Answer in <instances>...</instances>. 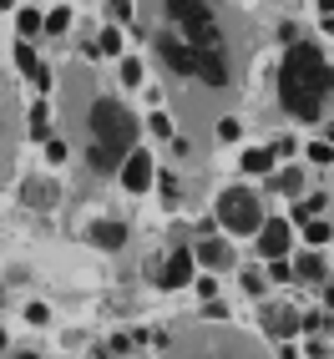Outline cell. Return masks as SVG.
I'll use <instances>...</instances> for the list:
<instances>
[{
    "mask_svg": "<svg viewBox=\"0 0 334 359\" xmlns=\"http://www.w3.org/2000/svg\"><path fill=\"white\" fill-rule=\"evenodd\" d=\"M31 137H36V142H51V127H46V102L31 107Z\"/></svg>",
    "mask_w": 334,
    "mask_h": 359,
    "instance_id": "18",
    "label": "cell"
},
{
    "mask_svg": "<svg viewBox=\"0 0 334 359\" xmlns=\"http://www.w3.org/2000/svg\"><path fill=\"white\" fill-rule=\"evenodd\" d=\"M319 11H324V15H334V0H319Z\"/></svg>",
    "mask_w": 334,
    "mask_h": 359,
    "instance_id": "33",
    "label": "cell"
},
{
    "mask_svg": "<svg viewBox=\"0 0 334 359\" xmlns=\"http://www.w3.org/2000/svg\"><path fill=\"white\" fill-rule=\"evenodd\" d=\"M6 6H15V0H0V11H6Z\"/></svg>",
    "mask_w": 334,
    "mask_h": 359,
    "instance_id": "35",
    "label": "cell"
},
{
    "mask_svg": "<svg viewBox=\"0 0 334 359\" xmlns=\"http://www.w3.org/2000/svg\"><path fill=\"white\" fill-rule=\"evenodd\" d=\"M61 111H66L71 142H81L91 172H97V177L122 172V162L137 152V132L142 127H137V116L97 81L91 66L76 61L61 76Z\"/></svg>",
    "mask_w": 334,
    "mask_h": 359,
    "instance_id": "2",
    "label": "cell"
},
{
    "mask_svg": "<svg viewBox=\"0 0 334 359\" xmlns=\"http://www.w3.org/2000/svg\"><path fill=\"white\" fill-rule=\"evenodd\" d=\"M107 6H112V15H116V20H127V26H137V15H132V0H107Z\"/></svg>",
    "mask_w": 334,
    "mask_h": 359,
    "instance_id": "25",
    "label": "cell"
},
{
    "mask_svg": "<svg viewBox=\"0 0 334 359\" xmlns=\"http://www.w3.org/2000/svg\"><path fill=\"white\" fill-rule=\"evenodd\" d=\"M15 26H20V36H36V31L46 26V15H36V11H20V15H15Z\"/></svg>",
    "mask_w": 334,
    "mask_h": 359,
    "instance_id": "20",
    "label": "cell"
},
{
    "mask_svg": "<svg viewBox=\"0 0 334 359\" xmlns=\"http://www.w3.org/2000/svg\"><path fill=\"white\" fill-rule=\"evenodd\" d=\"M258 253H264V258H283V253H289V223H283V218H264V228H258Z\"/></svg>",
    "mask_w": 334,
    "mask_h": 359,
    "instance_id": "8",
    "label": "cell"
},
{
    "mask_svg": "<svg viewBox=\"0 0 334 359\" xmlns=\"http://www.w3.org/2000/svg\"><path fill=\"white\" fill-rule=\"evenodd\" d=\"M15 66H20V71H26V76H31V81H36L41 91H46V86H51V71H46V66L36 61V51H31V46H26V41H15Z\"/></svg>",
    "mask_w": 334,
    "mask_h": 359,
    "instance_id": "12",
    "label": "cell"
},
{
    "mask_svg": "<svg viewBox=\"0 0 334 359\" xmlns=\"http://www.w3.org/2000/svg\"><path fill=\"white\" fill-rule=\"evenodd\" d=\"M11 167H15V102L0 76V177H11Z\"/></svg>",
    "mask_w": 334,
    "mask_h": 359,
    "instance_id": "6",
    "label": "cell"
},
{
    "mask_svg": "<svg viewBox=\"0 0 334 359\" xmlns=\"http://www.w3.org/2000/svg\"><path fill=\"white\" fill-rule=\"evenodd\" d=\"M193 253H187V248H178L173 258H167L162 263V269H152V278H157V289H182V283H193Z\"/></svg>",
    "mask_w": 334,
    "mask_h": 359,
    "instance_id": "7",
    "label": "cell"
},
{
    "mask_svg": "<svg viewBox=\"0 0 334 359\" xmlns=\"http://www.w3.org/2000/svg\"><path fill=\"white\" fill-rule=\"evenodd\" d=\"M329 157H334L329 142H314V147H309V162H329Z\"/></svg>",
    "mask_w": 334,
    "mask_h": 359,
    "instance_id": "29",
    "label": "cell"
},
{
    "mask_svg": "<svg viewBox=\"0 0 334 359\" xmlns=\"http://www.w3.org/2000/svg\"><path fill=\"white\" fill-rule=\"evenodd\" d=\"M274 187H279V193H289V198H294L299 187H304V172H299V167H283V172L274 177Z\"/></svg>",
    "mask_w": 334,
    "mask_h": 359,
    "instance_id": "17",
    "label": "cell"
},
{
    "mask_svg": "<svg viewBox=\"0 0 334 359\" xmlns=\"http://www.w3.org/2000/svg\"><path fill=\"white\" fill-rule=\"evenodd\" d=\"M218 223L228 233H258L264 228V203H258L253 187H228L218 198Z\"/></svg>",
    "mask_w": 334,
    "mask_h": 359,
    "instance_id": "5",
    "label": "cell"
},
{
    "mask_svg": "<svg viewBox=\"0 0 334 359\" xmlns=\"http://www.w3.org/2000/svg\"><path fill=\"white\" fill-rule=\"evenodd\" d=\"M26 319H31V324H46V319H51V309H46V304H31Z\"/></svg>",
    "mask_w": 334,
    "mask_h": 359,
    "instance_id": "30",
    "label": "cell"
},
{
    "mask_svg": "<svg viewBox=\"0 0 334 359\" xmlns=\"http://www.w3.org/2000/svg\"><path fill=\"white\" fill-rule=\"evenodd\" d=\"M46 157H51V162H66V142L51 137V142H46Z\"/></svg>",
    "mask_w": 334,
    "mask_h": 359,
    "instance_id": "28",
    "label": "cell"
},
{
    "mask_svg": "<svg viewBox=\"0 0 334 359\" xmlns=\"http://www.w3.org/2000/svg\"><path fill=\"white\" fill-rule=\"evenodd\" d=\"M147 182H152V157H147V152L137 147V152H132V157L122 162V187H132V193H142V187H147Z\"/></svg>",
    "mask_w": 334,
    "mask_h": 359,
    "instance_id": "10",
    "label": "cell"
},
{
    "mask_svg": "<svg viewBox=\"0 0 334 359\" xmlns=\"http://www.w3.org/2000/svg\"><path fill=\"white\" fill-rule=\"evenodd\" d=\"M243 289L248 294H264V273H243Z\"/></svg>",
    "mask_w": 334,
    "mask_h": 359,
    "instance_id": "32",
    "label": "cell"
},
{
    "mask_svg": "<svg viewBox=\"0 0 334 359\" xmlns=\"http://www.w3.org/2000/svg\"><path fill=\"white\" fill-rule=\"evenodd\" d=\"M20 198H26L31 208H51V203H56V182H46V177H31L26 187H20Z\"/></svg>",
    "mask_w": 334,
    "mask_h": 359,
    "instance_id": "14",
    "label": "cell"
},
{
    "mask_svg": "<svg viewBox=\"0 0 334 359\" xmlns=\"http://www.w3.org/2000/svg\"><path fill=\"white\" fill-rule=\"evenodd\" d=\"M193 258L203 263V269H213V273H223L228 263H233V248L223 243V238H203V243L193 248Z\"/></svg>",
    "mask_w": 334,
    "mask_h": 359,
    "instance_id": "9",
    "label": "cell"
},
{
    "mask_svg": "<svg viewBox=\"0 0 334 359\" xmlns=\"http://www.w3.org/2000/svg\"><path fill=\"white\" fill-rule=\"evenodd\" d=\"M147 132H152V137H162V142H178V127H173V116H162V111H157L152 122H147Z\"/></svg>",
    "mask_w": 334,
    "mask_h": 359,
    "instance_id": "19",
    "label": "cell"
},
{
    "mask_svg": "<svg viewBox=\"0 0 334 359\" xmlns=\"http://www.w3.org/2000/svg\"><path fill=\"white\" fill-rule=\"evenodd\" d=\"M66 26H71V11H66V6H56L51 15H46V31H51V36H61Z\"/></svg>",
    "mask_w": 334,
    "mask_h": 359,
    "instance_id": "22",
    "label": "cell"
},
{
    "mask_svg": "<svg viewBox=\"0 0 334 359\" xmlns=\"http://www.w3.org/2000/svg\"><path fill=\"white\" fill-rule=\"evenodd\" d=\"M299 278L304 283H319L324 278V258L319 253H299Z\"/></svg>",
    "mask_w": 334,
    "mask_h": 359,
    "instance_id": "15",
    "label": "cell"
},
{
    "mask_svg": "<svg viewBox=\"0 0 334 359\" xmlns=\"http://www.w3.org/2000/svg\"><path fill=\"white\" fill-rule=\"evenodd\" d=\"M304 233H309V243H329V233H334V228H329L324 218H309V223H304Z\"/></svg>",
    "mask_w": 334,
    "mask_h": 359,
    "instance_id": "21",
    "label": "cell"
},
{
    "mask_svg": "<svg viewBox=\"0 0 334 359\" xmlns=\"http://www.w3.org/2000/svg\"><path fill=\"white\" fill-rule=\"evenodd\" d=\"M97 51H102V56H116V51H122V36H116V31H102V36H97Z\"/></svg>",
    "mask_w": 334,
    "mask_h": 359,
    "instance_id": "23",
    "label": "cell"
},
{
    "mask_svg": "<svg viewBox=\"0 0 334 359\" xmlns=\"http://www.w3.org/2000/svg\"><path fill=\"white\" fill-rule=\"evenodd\" d=\"M334 97V66L324 61V51L314 41H294L289 56L279 66V102L299 122H319L324 102Z\"/></svg>",
    "mask_w": 334,
    "mask_h": 359,
    "instance_id": "3",
    "label": "cell"
},
{
    "mask_svg": "<svg viewBox=\"0 0 334 359\" xmlns=\"http://www.w3.org/2000/svg\"><path fill=\"white\" fill-rule=\"evenodd\" d=\"M324 299H329V309H334V278H329V289H324Z\"/></svg>",
    "mask_w": 334,
    "mask_h": 359,
    "instance_id": "34",
    "label": "cell"
},
{
    "mask_svg": "<svg viewBox=\"0 0 334 359\" xmlns=\"http://www.w3.org/2000/svg\"><path fill=\"white\" fill-rule=\"evenodd\" d=\"M218 137H223V142H233V137H238V122H233V116H223V122H218Z\"/></svg>",
    "mask_w": 334,
    "mask_h": 359,
    "instance_id": "31",
    "label": "cell"
},
{
    "mask_svg": "<svg viewBox=\"0 0 334 359\" xmlns=\"http://www.w3.org/2000/svg\"><path fill=\"white\" fill-rule=\"evenodd\" d=\"M264 329L274 334V339H289V334L299 329V314H294V309H283V304H269L264 309Z\"/></svg>",
    "mask_w": 334,
    "mask_h": 359,
    "instance_id": "11",
    "label": "cell"
},
{
    "mask_svg": "<svg viewBox=\"0 0 334 359\" xmlns=\"http://www.w3.org/2000/svg\"><path fill=\"white\" fill-rule=\"evenodd\" d=\"M122 81H127V86H137V81H142V61H137V56H132V61H122Z\"/></svg>",
    "mask_w": 334,
    "mask_h": 359,
    "instance_id": "26",
    "label": "cell"
},
{
    "mask_svg": "<svg viewBox=\"0 0 334 359\" xmlns=\"http://www.w3.org/2000/svg\"><path fill=\"white\" fill-rule=\"evenodd\" d=\"M162 203H178V172H162Z\"/></svg>",
    "mask_w": 334,
    "mask_h": 359,
    "instance_id": "27",
    "label": "cell"
},
{
    "mask_svg": "<svg viewBox=\"0 0 334 359\" xmlns=\"http://www.w3.org/2000/svg\"><path fill=\"white\" fill-rule=\"evenodd\" d=\"M147 46L178 91V122L187 132H218V111L238 102L253 56V31L228 0H152Z\"/></svg>",
    "mask_w": 334,
    "mask_h": 359,
    "instance_id": "1",
    "label": "cell"
},
{
    "mask_svg": "<svg viewBox=\"0 0 334 359\" xmlns=\"http://www.w3.org/2000/svg\"><path fill=\"white\" fill-rule=\"evenodd\" d=\"M269 278H274V283H289V278H294V269H289L283 258H269Z\"/></svg>",
    "mask_w": 334,
    "mask_h": 359,
    "instance_id": "24",
    "label": "cell"
},
{
    "mask_svg": "<svg viewBox=\"0 0 334 359\" xmlns=\"http://www.w3.org/2000/svg\"><path fill=\"white\" fill-rule=\"evenodd\" d=\"M162 359H274V354L243 329H228L223 319H203V324H182L173 344L162 349Z\"/></svg>",
    "mask_w": 334,
    "mask_h": 359,
    "instance_id": "4",
    "label": "cell"
},
{
    "mask_svg": "<svg viewBox=\"0 0 334 359\" xmlns=\"http://www.w3.org/2000/svg\"><path fill=\"white\" fill-rule=\"evenodd\" d=\"M269 167H274V152H264V147L243 152V172H269Z\"/></svg>",
    "mask_w": 334,
    "mask_h": 359,
    "instance_id": "16",
    "label": "cell"
},
{
    "mask_svg": "<svg viewBox=\"0 0 334 359\" xmlns=\"http://www.w3.org/2000/svg\"><path fill=\"white\" fill-rule=\"evenodd\" d=\"M91 243H102V248H122V243H127V223H116V218L97 223V228H91Z\"/></svg>",
    "mask_w": 334,
    "mask_h": 359,
    "instance_id": "13",
    "label": "cell"
}]
</instances>
